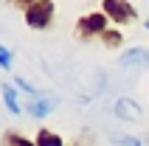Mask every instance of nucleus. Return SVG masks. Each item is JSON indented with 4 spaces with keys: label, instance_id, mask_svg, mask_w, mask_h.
Listing matches in <instances>:
<instances>
[{
    "label": "nucleus",
    "instance_id": "nucleus-1",
    "mask_svg": "<svg viewBox=\"0 0 149 146\" xmlns=\"http://www.w3.org/2000/svg\"><path fill=\"white\" fill-rule=\"evenodd\" d=\"M54 23V3L51 0H37L34 6L25 8V25L34 31H45Z\"/></svg>",
    "mask_w": 149,
    "mask_h": 146
},
{
    "label": "nucleus",
    "instance_id": "nucleus-2",
    "mask_svg": "<svg viewBox=\"0 0 149 146\" xmlns=\"http://www.w3.org/2000/svg\"><path fill=\"white\" fill-rule=\"evenodd\" d=\"M104 31H107V14H104V11L84 14V17H79V23H76L79 40H90L93 34H104Z\"/></svg>",
    "mask_w": 149,
    "mask_h": 146
},
{
    "label": "nucleus",
    "instance_id": "nucleus-3",
    "mask_svg": "<svg viewBox=\"0 0 149 146\" xmlns=\"http://www.w3.org/2000/svg\"><path fill=\"white\" fill-rule=\"evenodd\" d=\"M101 11L113 20V23H132L135 20V8L130 0H104Z\"/></svg>",
    "mask_w": 149,
    "mask_h": 146
},
{
    "label": "nucleus",
    "instance_id": "nucleus-4",
    "mask_svg": "<svg viewBox=\"0 0 149 146\" xmlns=\"http://www.w3.org/2000/svg\"><path fill=\"white\" fill-rule=\"evenodd\" d=\"M113 115L121 118V121H135V118H141V107L135 104L132 98H118L113 104Z\"/></svg>",
    "mask_w": 149,
    "mask_h": 146
},
{
    "label": "nucleus",
    "instance_id": "nucleus-5",
    "mask_svg": "<svg viewBox=\"0 0 149 146\" xmlns=\"http://www.w3.org/2000/svg\"><path fill=\"white\" fill-rule=\"evenodd\" d=\"M121 65H124V67H141V65H149V51H146V48L124 51V56H121Z\"/></svg>",
    "mask_w": 149,
    "mask_h": 146
},
{
    "label": "nucleus",
    "instance_id": "nucleus-6",
    "mask_svg": "<svg viewBox=\"0 0 149 146\" xmlns=\"http://www.w3.org/2000/svg\"><path fill=\"white\" fill-rule=\"evenodd\" d=\"M51 110H54V104H51L48 98H34L31 104H28V113H31L34 118H45Z\"/></svg>",
    "mask_w": 149,
    "mask_h": 146
},
{
    "label": "nucleus",
    "instance_id": "nucleus-7",
    "mask_svg": "<svg viewBox=\"0 0 149 146\" xmlns=\"http://www.w3.org/2000/svg\"><path fill=\"white\" fill-rule=\"evenodd\" d=\"M34 143H37V146H65V143H62V138H59L56 132H51V129H40Z\"/></svg>",
    "mask_w": 149,
    "mask_h": 146
},
{
    "label": "nucleus",
    "instance_id": "nucleus-8",
    "mask_svg": "<svg viewBox=\"0 0 149 146\" xmlns=\"http://www.w3.org/2000/svg\"><path fill=\"white\" fill-rule=\"evenodd\" d=\"M3 101H6V107L14 115H20V101H17V93H14L11 84H3Z\"/></svg>",
    "mask_w": 149,
    "mask_h": 146
},
{
    "label": "nucleus",
    "instance_id": "nucleus-9",
    "mask_svg": "<svg viewBox=\"0 0 149 146\" xmlns=\"http://www.w3.org/2000/svg\"><path fill=\"white\" fill-rule=\"evenodd\" d=\"M101 40H104L107 48H118V45L124 42V37H121V31H104V34H101Z\"/></svg>",
    "mask_w": 149,
    "mask_h": 146
},
{
    "label": "nucleus",
    "instance_id": "nucleus-10",
    "mask_svg": "<svg viewBox=\"0 0 149 146\" xmlns=\"http://www.w3.org/2000/svg\"><path fill=\"white\" fill-rule=\"evenodd\" d=\"M110 140H113V143H118V146H141V140L135 138V135H110Z\"/></svg>",
    "mask_w": 149,
    "mask_h": 146
},
{
    "label": "nucleus",
    "instance_id": "nucleus-11",
    "mask_svg": "<svg viewBox=\"0 0 149 146\" xmlns=\"http://www.w3.org/2000/svg\"><path fill=\"white\" fill-rule=\"evenodd\" d=\"M6 146H37V143H31L28 138L17 135V132H6Z\"/></svg>",
    "mask_w": 149,
    "mask_h": 146
},
{
    "label": "nucleus",
    "instance_id": "nucleus-12",
    "mask_svg": "<svg viewBox=\"0 0 149 146\" xmlns=\"http://www.w3.org/2000/svg\"><path fill=\"white\" fill-rule=\"evenodd\" d=\"M8 65H11V51L3 45V48H0V67H3V70H8Z\"/></svg>",
    "mask_w": 149,
    "mask_h": 146
},
{
    "label": "nucleus",
    "instance_id": "nucleus-13",
    "mask_svg": "<svg viewBox=\"0 0 149 146\" xmlns=\"http://www.w3.org/2000/svg\"><path fill=\"white\" fill-rule=\"evenodd\" d=\"M14 84H17V87H20V90H25L28 96H34V98H37V87H34V84H28V81H25V79H17Z\"/></svg>",
    "mask_w": 149,
    "mask_h": 146
},
{
    "label": "nucleus",
    "instance_id": "nucleus-14",
    "mask_svg": "<svg viewBox=\"0 0 149 146\" xmlns=\"http://www.w3.org/2000/svg\"><path fill=\"white\" fill-rule=\"evenodd\" d=\"M11 3H14V6H23V8H28V6H34L37 0H11Z\"/></svg>",
    "mask_w": 149,
    "mask_h": 146
},
{
    "label": "nucleus",
    "instance_id": "nucleus-15",
    "mask_svg": "<svg viewBox=\"0 0 149 146\" xmlns=\"http://www.w3.org/2000/svg\"><path fill=\"white\" fill-rule=\"evenodd\" d=\"M146 28H149V20H146Z\"/></svg>",
    "mask_w": 149,
    "mask_h": 146
}]
</instances>
